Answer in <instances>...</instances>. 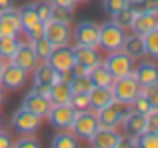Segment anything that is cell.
Wrapping results in <instances>:
<instances>
[{
	"label": "cell",
	"instance_id": "cell-4",
	"mask_svg": "<svg viewBox=\"0 0 158 148\" xmlns=\"http://www.w3.org/2000/svg\"><path fill=\"white\" fill-rule=\"evenodd\" d=\"M130 112V104H120V102H112V104L104 106V108L96 110V116L100 126H106V128H118L124 122L126 114Z\"/></svg>",
	"mask_w": 158,
	"mask_h": 148
},
{
	"label": "cell",
	"instance_id": "cell-22",
	"mask_svg": "<svg viewBox=\"0 0 158 148\" xmlns=\"http://www.w3.org/2000/svg\"><path fill=\"white\" fill-rule=\"evenodd\" d=\"M132 74L136 76L140 86H148L158 82V68L154 66V62H140L136 68H132Z\"/></svg>",
	"mask_w": 158,
	"mask_h": 148
},
{
	"label": "cell",
	"instance_id": "cell-35",
	"mask_svg": "<svg viewBox=\"0 0 158 148\" xmlns=\"http://www.w3.org/2000/svg\"><path fill=\"white\" fill-rule=\"evenodd\" d=\"M50 20L70 24V22H72V10H70V8H62V6H52V10H50Z\"/></svg>",
	"mask_w": 158,
	"mask_h": 148
},
{
	"label": "cell",
	"instance_id": "cell-44",
	"mask_svg": "<svg viewBox=\"0 0 158 148\" xmlns=\"http://www.w3.org/2000/svg\"><path fill=\"white\" fill-rule=\"evenodd\" d=\"M14 8V0H0V12Z\"/></svg>",
	"mask_w": 158,
	"mask_h": 148
},
{
	"label": "cell",
	"instance_id": "cell-12",
	"mask_svg": "<svg viewBox=\"0 0 158 148\" xmlns=\"http://www.w3.org/2000/svg\"><path fill=\"white\" fill-rule=\"evenodd\" d=\"M46 62L50 64L56 72H70L72 66H74V52H72V48H70L68 44L54 46Z\"/></svg>",
	"mask_w": 158,
	"mask_h": 148
},
{
	"label": "cell",
	"instance_id": "cell-15",
	"mask_svg": "<svg viewBox=\"0 0 158 148\" xmlns=\"http://www.w3.org/2000/svg\"><path fill=\"white\" fill-rule=\"evenodd\" d=\"M22 106L26 110H30V112H34L36 116L44 118L48 114V110H50L52 102L48 96H44V94L40 92H34V90H30V92H26V96H24L22 100Z\"/></svg>",
	"mask_w": 158,
	"mask_h": 148
},
{
	"label": "cell",
	"instance_id": "cell-48",
	"mask_svg": "<svg viewBox=\"0 0 158 148\" xmlns=\"http://www.w3.org/2000/svg\"><path fill=\"white\" fill-rule=\"evenodd\" d=\"M76 2H88V0H76Z\"/></svg>",
	"mask_w": 158,
	"mask_h": 148
},
{
	"label": "cell",
	"instance_id": "cell-39",
	"mask_svg": "<svg viewBox=\"0 0 158 148\" xmlns=\"http://www.w3.org/2000/svg\"><path fill=\"white\" fill-rule=\"evenodd\" d=\"M128 6V0H102V8H104L106 14H114V12L122 10V8Z\"/></svg>",
	"mask_w": 158,
	"mask_h": 148
},
{
	"label": "cell",
	"instance_id": "cell-31",
	"mask_svg": "<svg viewBox=\"0 0 158 148\" xmlns=\"http://www.w3.org/2000/svg\"><path fill=\"white\" fill-rule=\"evenodd\" d=\"M110 20L116 24V26H120L122 30H126V28H130L132 26V20H134V12L130 10V8H122V10H118V12H114V14L110 16Z\"/></svg>",
	"mask_w": 158,
	"mask_h": 148
},
{
	"label": "cell",
	"instance_id": "cell-30",
	"mask_svg": "<svg viewBox=\"0 0 158 148\" xmlns=\"http://www.w3.org/2000/svg\"><path fill=\"white\" fill-rule=\"evenodd\" d=\"M132 146H138V148H156L158 146V132H140L138 136L132 138Z\"/></svg>",
	"mask_w": 158,
	"mask_h": 148
},
{
	"label": "cell",
	"instance_id": "cell-17",
	"mask_svg": "<svg viewBox=\"0 0 158 148\" xmlns=\"http://www.w3.org/2000/svg\"><path fill=\"white\" fill-rule=\"evenodd\" d=\"M22 34V24H20L18 10L10 8V10L0 12V36H20Z\"/></svg>",
	"mask_w": 158,
	"mask_h": 148
},
{
	"label": "cell",
	"instance_id": "cell-16",
	"mask_svg": "<svg viewBox=\"0 0 158 148\" xmlns=\"http://www.w3.org/2000/svg\"><path fill=\"white\" fill-rule=\"evenodd\" d=\"M10 62L18 64V66L24 68L26 72H32L40 60L36 58V54H34V50H32V44L30 42H20V46L16 48V52L12 54Z\"/></svg>",
	"mask_w": 158,
	"mask_h": 148
},
{
	"label": "cell",
	"instance_id": "cell-14",
	"mask_svg": "<svg viewBox=\"0 0 158 148\" xmlns=\"http://www.w3.org/2000/svg\"><path fill=\"white\" fill-rule=\"evenodd\" d=\"M90 144L96 148H120L122 134L116 128H106V126H98L96 132L88 138Z\"/></svg>",
	"mask_w": 158,
	"mask_h": 148
},
{
	"label": "cell",
	"instance_id": "cell-11",
	"mask_svg": "<svg viewBox=\"0 0 158 148\" xmlns=\"http://www.w3.org/2000/svg\"><path fill=\"white\" fill-rule=\"evenodd\" d=\"M98 28L100 24L92 22V20H82L74 26L72 38L80 46H98Z\"/></svg>",
	"mask_w": 158,
	"mask_h": 148
},
{
	"label": "cell",
	"instance_id": "cell-32",
	"mask_svg": "<svg viewBox=\"0 0 158 148\" xmlns=\"http://www.w3.org/2000/svg\"><path fill=\"white\" fill-rule=\"evenodd\" d=\"M142 44H144V54L156 56L158 54V30H152V32H148V34H144Z\"/></svg>",
	"mask_w": 158,
	"mask_h": 148
},
{
	"label": "cell",
	"instance_id": "cell-25",
	"mask_svg": "<svg viewBox=\"0 0 158 148\" xmlns=\"http://www.w3.org/2000/svg\"><path fill=\"white\" fill-rule=\"evenodd\" d=\"M88 78H90V82H92V86H112V82H114L112 74L106 70V66L102 62L90 68V70H88Z\"/></svg>",
	"mask_w": 158,
	"mask_h": 148
},
{
	"label": "cell",
	"instance_id": "cell-42",
	"mask_svg": "<svg viewBox=\"0 0 158 148\" xmlns=\"http://www.w3.org/2000/svg\"><path fill=\"white\" fill-rule=\"evenodd\" d=\"M52 6H62V8H70V10H74V6H76V0H50Z\"/></svg>",
	"mask_w": 158,
	"mask_h": 148
},
{
	"label": "cell",
	"instance_id": "cell-33",
	"mask_svg": "<svg viewBox=\"0 0 158 148\" xmlns=\"http://www.w3.org/2000/svg\"><path fill=\"white\" fill-rule=\"evenodd\" d=\"M68 84H70L72 92H90L92 90V82H90L88 74H84V76H72Z\"/></svg>",
	"mask_w": 158,
	"mask_h": 148
},
{
	"label": "cell",
	"instance_id": "cell-2",
	"mask_svg": "<svg viewBox=\"0 0 158 148\" xmlns=\"http://www.w3.org/2000/svg\"><path fill=\"white\" fill-rule=\"evenodd\" d=\"M18 16H20V24H22V32L26 34L28 42L44 36V24L40 22L38 14H36L34 4H24L18 10Z\"/></svg>",
	"mask_w": 158,
	"mask_h": 148
},
{
	"label": "cell",
	"instance_id": "cell-27",
	"mask_svg": "<svg viewBox=\"0 0 158 148\" xmlns=\"http://www.w3.org/2000/svg\"><path fill=\"white\" fill-rule=\"evenodd\" d=\"M18 46H20L18 36H0V56L4 60H10Z\"/></svg>",
	"mask_w": 158,
	"mask_h": 148
},
{
	"label": "cell",
	"instance_id": "cell-7",
	"mask_svg": "<svg viewBox=\"0 0 158 148\" xmlns=\"http://www.w3.org/2000/svg\"><path fill=\"white\" fill-rule=\"evenodd\" d=\"M28 82V72L24 68H20L14 62H4L2 74H0V84L4 86V90H20Z\"/></svg>",
	"mask_w": 158,
	"mask_h": 148
},
{
	"label": "cell",
	"instance_id": "cell-45",
	"mask_svg": "<svg viewBox=\"0 0 158 148\" xmlns=\"http://www.w3.org/2000/svg\"><path fill=\"white\" fill-rule=\"evenodd\" d=\"M4 98H6V90H4V86L0 84V104L4 102Z\"/></svg>",
	"mask_w": 158,
	"mask_h": 148
},
{
	"label": "cell",
	"instance_id": "cell-6",
	"mask_svg": "<svg viewBox=\"0 0 158 148\" xmlns=\"http://www.w3.org/2000/svg\"><path fill=\"white\" fill-rule=\"evenodd\" d=\"M40 122H42V118L36 116L30 110H26L24 106H20L18 110H14V114H12V118H10L12 128H14L16 132L24 134V136H26V134H34L36 130L40 128Z\"/></svg>",
	"mask_w": 158,
	"mask_h": 148
},
{
	"label": "cell",
	"instance_id": "cell-47",
	"mask_svg": "<svg viewBox=\"0 0 158 148\" xmlns=\"http://www.w3.org/2000/svg\"><path fill=\"white\" fill-rule=\"evenodd\" d=\"M0 130H2V116H0Z\"/></svg>",
	"mask_w": 158,
	"mask_h": 148
},
{
	"label": "cell",
	"instance_id": "cell-41",
	"mask_svg": "<svg viewBox=\"0 0 158 148\" xmlns=\"http://www.w3.org/2000/svg\"><path fill=\"white\" fill-rule=\"evenodd\" d=\"M16 146L18 148H40V142L36 138H30V134H26V138L16 142Z\"/></svg>",
	"mask_w": 158,
	"mask_h": 148
},
{
	"label": "cell",
	"instance_id": "cell-23",
	"mask_svg": "<svg viewBox=\"0 0 158 148\" xmlns=\"http://www.w3.org/2000/svg\"><path fill=\"white\" fill-rule=\"evenodd\" d=\"M70 96H72L70 84L66 80H60V78H58V80L50 86V90H48V98H50L52 104H68Z\"/></svg>",
	"mask_w": 158,
	"mask_h": 148
},
{
	"label": "cell",
	"instance_id": "cell-36",
	"mask_svg": "<svg viewBox=\"0 0 158 148\" xmlns=\"http://www.w3.org/2000/svg\"><path fill=\"white\" fill-rule=\"evenodd\" d=\"M34 10H36V14H38V18H40V22H48L50 20V10H52V4H50V0H38V2H34Z\"/></svg>",
	"mask_w": 158,
	"mask_h": 148
},
{
	"label": "cell",
	"instance_id": "cell-8",
	"mask_svg": "<svg viewBox=\"0 0 158 148\" xmlns=\"http://www.w3.org/2000/svg\"><path fill=\"white\" fill-rule=\"evenodd\" d=\"M76 112L70 104H52L50 110H48L46 118L50 120V124L58 130H70L74 124V118H76Z\"/></svg>",
	"mask_w": 158,
	"mask_h": 148
},
{
	"label": "cell",
	"instance_id": "cell-19",
	"mask_svg": "<svg viewBox=\"0 0 158 148\" xmlns=\"http://www.w3.org/2000/svg\"><path fill=\"white\" fill-rule=\"evenodd\" d=\"M132 30L134 34H148L152 30H158V16L156 12H146V14H134V20H132Z\"/></svg>",
	"mask_w": 158,
	"mask_h": 148
},
{
	"label": "cell",
	"instance_id": "cell-21",
	"mask_svg": "<svg viewBox=\"0 0 158 148\" xmlns=\"http://www.w3.org/2000/svg\"><path fill=\"white\" fill-rule=\"evenodd\" d=\"M88 98H90V108L94 110H100L104 106L112 104V102H116L110 86H92V90L88 92Z\"/></svg>",
	"mask_w": 158,
	"mask_h": 148
},
{
	"label": "cell",
	"instance_id": "cell-18",
	"mask_svg": "<svg viewBox=\"0 0 158 148\" xmlns=\"http://www.w3.org/2000/svg\"><path fill=\"white\" fill-rule=\"evenodd\" d=\"M72 52H74V62L84 64V66H88V68H92V66H96V64L102 62L98 46H80V44H76V46L72 48Z\"/></svg>",
	"mask_w": 158,
	"mask_h": 148
},
{
	"label": "cell",
	"instance_id": "cell-37",
	"mask_svg": "<svg viewBox=\"0 0 158 148\" xmlns=\"http://www.w3.org/2000/svg\"><path fill=\"white\" fill-rule=\"evenodd\" d=\"M130 110H134V112H140V114H148L150 110H154V106H152L150 102H148L146 98L142 96V94H138V96H136L134 100L130 102Z\"/></svg>",
	"mask_w": 158,
	"mask_h": 148
},
{
	"label": "cell",
	"instance_id": "cell-40",
	"mask_svg": "<svg viewBox=\"0 0 158 148\" xmlns=\"http://www.w3.org/2000/svg\"><path fill=\"white\" fill-rule=\"evenodd\" d=\"M146 130L148 132H158V108L150 110L146 114Z\"/></svg>",
	"mask_w": 158,
	"mask_h": 148
},
{
	"label": "cell",
	"instance_id": "cell-13",
	"mask_svg": "<svg viewBox=\"0 0 158 148\" xmlns=\"http://www.w3.org/2000/svg\"><path fill=\"white\" fill-rule=\"evenodd\" d=\"M44 38L52 44V46H60V44H68L72 38V30L70 24L56 22V20H48L44 22Z\"/></svg>",
	"mask_w": 158,
	"mask_h": 148
},
{
	"label": "cell",
	"instance_id": "cell-9",
	"mask_svg": "<svg viewBox=\"0 0 158 148\" xmlns=\"http://www.w3.org/2000/svg\"><path fill=\"white\" fill-rule=\"evenodd\" d=\"M98 126H100V122H98L96 114L90 110H80V112H76V118H74V124L70 130L76 138H90Z\"/></svg>",
	"mask_w": 158,
	"mask_h": 148
},
{
	"label": "cell",
	"instance_id": "cell-34",
	"mask_svg": "<svg viewBox=\"0 0 158 148\" xmlns=\"http://www.w3.org/2000/svg\"><path fill=\"white\" fill-rule=\"evenodd\" d=\"M70 106H72L74 110H90V98H88V92H72V96H70Z\"/></svg>",
	"mask_w": 158,
	"mask_h": 148
},
{
	"label": "cell",
	"instance_id": "cell-26",
	"mask_svg": "<svg viewBox=\"0 0 158 148\" xmlns=\"http://www.w3.org/2000/svg\"><path fill=\"white\" fill-rule=\"evenodd\" d=\"M78 138L72 134V130H60L52 138V148H76Z\"/></svg>",
	"mask_w": 158,
	"mask_h": 148
},
{
	"label": "cell",
	"instance_id": "cell-46",
	"mask_svg": "<svg viewBox=\"0 0 158 148\" xmlns=\"http://www.w3.org/2000/svg\"><path fill=\"white\" fill-rule=\"evenodd\" d=\"M2 68H4V58L0 56V74H2Z\"/></svg>",
	"mask_w": 158,
	"mask_h": 148
},
{
	"label": "cell",
	"instance_id": "cell-43",
	"mask_svg": "<svg viewBox=\"0 0 158 148\" xmlns=\"http://www.w3.org/2000/svg\"><path fill=\"white\" fill-rule=\"evenodd\" d=\"M12 146V138L8 132H4V130H0V148H10Z\"/></svg>",
	"mask_w": 158,
	"mask_h": 148
},
{
	"label": "cell",
	"instance_id": "cell-10",
	"mask_svg": "<svg viewBox=\"0 0 158 148\" xmlns=\"http://www.w3.org/2000/svg\"><path fill=\"white\" fill-rule=\"evenodd\" d=\"M32 72H34V84H32V90L44 94V96H48L50 86L58 80V72L54 70L48 62H38Z\"/></svg>",
	"mask_w": 158,
	"mask_h": 148
},
{
	"label": "cell",
	"instance_id": "cell-5",
	"mask_svg": "<svg viewBox=\"0 0 158 148\" xmlns=\"http://www.w3.org/2000/svg\"><path fill=\"white\" fill-rule=\"evenodd\" d=\"M102 64L106 66V70L112 74V78H120L124 74H130L134 68V58L126 54L122 50H112L108 52L106 58H102Z\"/></svg>",
	"mask_w": 158,
	"mask_h": 148
},
{
	"label": "cell",
	"instance_id": "cell-3",
	"mask_svg": "<svg viewBox=\"0 0 158 148\" xmlns=\"http://www.w3.org/2000/svg\"><path fill=\"white\" fill-rule=\"evenodd\" d=\"M124 30L120 26H116L112 20H108V22L100 24V28H98V46L104 48L106 52H112V50H120V46H122L124 42Z\"/></svg>",
	"mask_w": 158,
	"mask_h": 148
},
{
	"label": "cell",
	"instance_id": "cell-1",
	"mask_svg": "<svg viewBox=\"0 0 158 148\" xmlns=\"http://www.w3.org/2000/svg\"><path fill=\"white\" fill-rule=\"evenodd\" d=\"M140 88H142V86L138 84V80H136V76L132 72L124 74V76H120V78H114V82H112V86H110L114 100L120 102V104H130L140 94Z\"/></svg>",
	"mask_w": 158,
	"mask_h": 148
},
{
	"label": "cell",
	"instance_id": "cell-28",
	"mask_svg": "<svg viewBox=\"0 0 158 148\" xmlns=\"http://www.w3.org/2000/svg\"><path fill=\"white\" fill-rule=\"evenodd\" d=\"M128 8H130L134 14L158 12V0H128Z\"/></svg>",
	"mask_w": 158,
	"mask_h": 148
},
{
	"label": "cell",
	"instance_id": "cell-29",
	"mask_svg": "<svg viewBox=\"0 0 158 148\" xmlns=\"http://www.w3.org/2000/svg\"><path fill=\"white\" fill-rule=\"evenodd\" d=\"M30 44H32V50H34L36 58H38L40 62H46L48 56H50V52H52V48H54L52 44L48 42L44 36H42V38H38V40H32Z\"/></svg>",
	"mask_w": 158,
	"mask_h": 148
},
{
	"label": "cell",
	"instance_id": "cell-24",
	"mask_svg": "<svg viewBox=\"0 0 158 148\" xmlns=\"http://www.w3.org/2000/svg\"><path fill=\"white\" fill-rule=\"evenodd\" d=\"M120 50L126 52L130 58H142L144 56V44H142V36L140 34H128L124 36V42L120 46Z\"/></svg>",
	"mask_w": 158,
	"mask_h": 148
},
{
	"label": "cell",
	"instance_id": "cell-38",
	"mask_svg": "<svg viewBox=\"0 0 158 148\" xmlns=\"http://www.w3.org/2000/svg\"><path fill=\"white\" fill-rule=\"evenodd\" d=\"M140 94L150 102L154 108H158V82L156 84H148V86H142L140 88Z\"/></svg>",
	"mask_w": 158,
	"mask_h": 148
},
{
	"label": "cell",
	"instance_id": "cell-20",
	"mask_svg": "<svg viewBox=\"0 0 158 148\" xmlns=\"http://www.w3.org/2000/svg\"><path fill=\"white\" fill-rule=\"evenodd\" d=\"M120 126L124 128V132H126L130 138H134V136H138L140 132H144V130H146V114H140V112L130 110Z\"/></svg>",
	"mask_w": 158,
	"mask_h": 148
}]
</instances>
